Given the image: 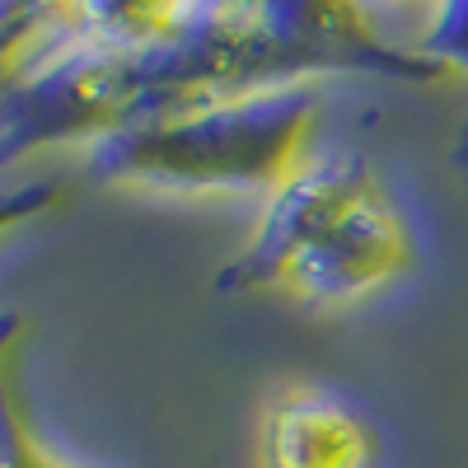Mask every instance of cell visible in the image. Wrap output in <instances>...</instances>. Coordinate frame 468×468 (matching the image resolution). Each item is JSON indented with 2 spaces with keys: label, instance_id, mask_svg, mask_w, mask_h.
Returning <instances> with one entry per match:
<instances>
[{
  "label": "cell",
  "instance_id": "9",
  "mask_svg": "<svg viewBox=\"0 0 468 468\" xmlns=\"http://www.w3.org/2000/svg\"><path fill=\"white\" fill-rule=\"evenodd\" d=\"M454 174L463 178V187H468V132L454 141Z\"/></svg>",
  "mask_w": 468,
  "mask_h": 468
},
{
  "label": "cell",
  "instance_id": "1",
  "mask_svg": "<svg viewBox=\"0 0 468 468\" xmlns=\"http://www.w3.org/2000/svg\"><path fill=\"white\" fill-rule=\"evenodd\" d=\"M375 75L441 85L454 70L394 43L366 5L333 0H150L66 5L57 48L0 99V165L262 90Z\"/></svg>",
  "mask_w": 468,
  "mask_h": 468
},
{
  "label": "cell",
  "instance_id": "3",
  "mask_svg": "<svg viewBox=\"0 0 468 468\" xmlns=\"http://www.w3.org/2000/svg\"><path fill=\"white\" fill-rule=\"evenodd\" d=\"M319 85L262 90L249 99L178 112L165 122L117 132L85 150V178L108 187L174 192H277L295 169L314 160Z\"/></svg>",
  "mask_w": 468,
  "mask_h": 468
},
{
  "label": "cell",
  "instance_id": "7",
  "mask_svg": "<svg viewBox=\"0 0 468 468\" xmlns=\"http://www.w3.org/2000/svg\"><path fill=\"white\" fill-rule=\"evenodd\" d=\"M417 52L445 61L454 75L468 70V0H454V5H441L426 19L421 37H417Z\"/></svg>",
  "mask_w": 468,
  "mask_h": 468
},
{
  "label": "cell",
  "instance_id": "2",
  "mask_svg": "<svg viewBox=\"0 0 468 468\" xmlns=\"http://www.w3.org/2000/svg\"><path fill=\"white\" fill-rule=\"evenodd\" d=\"M417 234L356 150H324L295 169L244 249L216 271V295H286L300 304H356L417 271Z\"/></svg>",
  "mask_w": 468,
  "mask_h": 468
},
{
  "label": "cell",
  "instance_id": "6",
  "mask_svg": "<svg viewBox=\"0 0 468 468\" xmlns=\"http://www.w3.org/2000/svg\"><path fill=\"white\" fill-rule=\"evenodd\" d=\"M66 5H0V99L43 61L61 37Z\"/></svg>",
  "mask_w": 468,
  "mask_h": 468
},
{
  "label": "cell",
  "instance_id": "5",
  "mask_svg": "<svg viewBox=\"0 0 468 468\" xmlns=\"http://www.w3.org/2000/svg\"><path fill=\"white\" fill-rule=\"evenodd\" d=\"M28 319L5 309L0 314V468H75L61 459L24 408V384H19V351H24Z\"/></svg>",
  "mask_w": 468,
  "mask_h": 468
},
{
  "label": "cell",
  "instance_id": "8",
  "mask_svg": "<svg viewBox=\"0 0 468 468\" xmlns=\"http://www.w3.org/2000/svg\"><path fill=\"white\" fill-rule=\"evenodd\" d=\"M66 202V187L57 178H28L15 187H0V239H10L15 229L33 225L37 216H48Z\"/></svg>",
  "mask_w": 468,
  "mask_h": 468
},
{
  "label": "cell",
  "instance_id": "4",
  "mask_svg": "<svg viewBox=\"0 0 468 468\" xmlns=\"http://www.w3.org/2000/svg\"><path fill=\"white\" fill-rule=\"evenodd\" d=\"M379 431L361 408H351L324 384H282L258 421L262 468H375Z\"/></svg>",
  "mask_w": 468,
  "mask_h": 468
}]
</instances>
